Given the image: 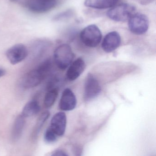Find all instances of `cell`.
Returning a JSON list of instances; mask_svg holds the SVG:
<instances>
[{
    "label": "cell",
    "instance_id": "cell-1",
    "mask_svg": "<svg viewBox=\"0 0 156 156\" xmlns=\"http://www.w3.org/2000/svg\"><path fill=\"white\" fill-rule=\"evenodd\" d=\"M51 66V60L47 59L41 63L38 67L27 72L21 81L22 87L24 89H29L39 85L50 71Z\"/></svg>",
    "mask_w": 156,
    "mask_h": 156
},
{
    "label": "cell",
    "instance_id": "cell-2",
    "mask_svg": "<svg viewBox=\"0 0 156 156\" xmlns=\"http://www.w3.org/2000/svg\"><path fill=\"white\" fill-rule=\"evenodd\" d=\"M136 10V8L133 5L122 3L109 10L107 15L109 18L115 22H125L135 13Z\"/></svg>",
    "mask_w": 156,
    "mask_h": 156
},
{
    "label": "cell",
    "instance_id": "cell-3",
    "mask_svg": "<svg viewBox=\"0 0 156 156\" xmlns=\"http://www.w3.org/2000/svg\"><path fill=\"white\" fill-rule=\"evenodd\" d=\"M55 63L60 69L64 70L71 64L74 54L71 48L67 44L60 45L58 47L54 54Z\"/></svg>",
    "mask_w": 156,
    "mask_h": 156
},
{
    "label": "cell",
    "instance_id": "cell-4",
    "mask_svg": "<svg viewBox=\"0 0 156 156\" xmlns=\"http://www.w3.org/2000/svg\"><path fill=\"white\" fill-rule=\"evenodd\" d=\"M80 38L82 43L87 46L96 47L101 41V32L97 26L90 25L82 30Z\"/></svg>",
    "mask_w": 156,
    "mask_h": 156
},
{
    "label": "cell",
    "instance_id": "cell-5",
    "mask_svg": "<svg viewBox=\"0 0 156 156\" xmlns=\"http://www.w3.org/2000/svg\"><path fill=\"white\" fill-rule=\"evenodd\" d=\"M128 26L132 33L136 35L143 34L148 30L149 21L145 15L136 13L129 19Z\"/></svg>",
    "mask_w": 156,
    "mask_h": 156
},
{
    "label": "cell",
    "instance_id": "cell-6",
    "mask_svg": "<svg viewBox=\"0 0 156 156\" xmlns=\"http://www.w3.org/2000/svg\"><path fill=\"white\" fill-rule=\"evenodd\" d=\"M6 58L12 65H16L24 60L28 55L26 47L23 44H16L7 49Z\"/></svg>",
    "mask_w": 156,
    "mask_h": 156
},
{
    "label": "cell",
    "instance_id": "cell-7",
    "mask_svg": "<svg viewBox=\"0 0 156 156\" xmlns=\"http://www.w3.org/2000/svg\"><path fill=\"white\" fill-rule=\"evenodd\" d=\"M101 88L99 82L91 74L88 75L85 84L84 97L86 101L92 100L99 95Z\"/></svg>",
    "mask_w": 156,
    "mask_h": 156
},
{
    "label": "cell",
    "instance_id": "cell-8",
    "mask_svg": "<svg viewBox=\"0 0 156 156\" xmlns=\"http://www.w3.org/2000/svg\"><path fill=\"white\" fill-rule=\"evenodd\" d=\"M67 125V116L65 113L59 112L52 117L49 128L57 136L64 135Z\"/></svg>",
    "mask_w": 156,
    "mask_h": 156
},
{
    "label": "cell",
    "instance_id": "cell-9",
    "mask_svg": "<svg viewBox=\"0 0 156 156\" xmlns=\"http://www.w3.org/2000/svg\"><path fill=\"white\" fill-rule=\"evenodd\" d=\"M121 43V37L117 32H110L107 34L102 44V47L105 52L107 53L113 52L117 49Z\"/></svg>",
    "mask_w": 156,
    "mask_h": 156
},
{
    "label": "cell",
    "instance_id": "cell-10",
    "mask_svg": "<svg viewBox=\"0 0 156 156\" xmlns=\"http://www.w3.org/2000/svg\"><path fill=\"white\" fill-rule=\"evenodd\" d=\"M77 105V99L73 92L69 89H65L62 94L59 103V108L64 111L73 110Z\"/></svg>",
    "mask_w": 156,
    "mask_h": 156
},
{
    "label": "cell",
    "instance_id": "cell-11",
    "mask_svg": "<svg viewBox=\"0 0 156 156\" xmlns=\"http://www.w3.org/2000/svg\"><path fill=\"white\" fill-rule=\"evenodd\" d=\"M56 3V0H34L30 2L28 8L34 12H45L54 8Z\"/></svg>",
    "mask_w": 156,
    "mask_h": 156
},
{
    "label": "cell",
    "instance_id": "cell-12",
    "mask_svg": "<svg viewBox=\"0 0 156 156\" xmlns=\"http://www.w3.org/2000/svg\"><path fill=\"white\" fill-rule=\"evenodd\" d=\"M86 65L82 58H78L71 64L67 73V76L70 80H74L78 78L84 71Z\"/></svg>",
    "mask_w": 156,
    "mask_h": 156
},
{
    "label": "cell",
    "instance_id": "cell-13",
    "mask_svg": "<svg viewBox=\"0 0 156 156\" xmlns=\"http://www.w3.org/2000/svg\"><path fill=\"white\" fill-rule=\"evenodd\" d=\"M118 2V0H85L84 5L91 8L103 9L113 7Z\"/></svg>",
    "mask_w": 156,
    "mask_h": 156
},
{
    "label": "cell",
    "instance_id": "cell-14",
    "mask_svg": "<svg viewBox=\"0 0 156 156\" xmlns=\"http://www.w3.org/2000/svg\"><path fill=\"white\" fill-rule=\"evenodd\" d=\"M40 107L37 101L32 100L28 102L24 106L21 115L24 117L34 116L39 112Z\"/></svg>",
    "mask_w": 156,
    "mask_h": 156
},
{
    "label": "cell",
    "instance_id": "cell-15",
    "mask_svg": "<svg viewBox=\"0 0 156 156\" xmlns=\"http://www.w3.org/2000/svg\"><path fill=\"white\" fill-rule=\"evenodd\" d=\"M25 124V117L20 115L16 117L13 128V136L15 139L19 138Z\"/></svg>",
    "mask_w": 156,
    "mask_h": 156
},
{
    "label": "cell",
    "instance_id": "cell-16",
    "mask_svg": "<svg viewBox=\"0 0 156 156\" xmlns=\"http://www.w3.org/2000/svg\"><path fill=\"white\" fill-rule=\"evenodd\" d=\"M58 92L56 88H52L49 90L46 94L44 98V105L46 108H50L54 104L57 97Z\"/></svg>",
    "mask_w": 156,
    "mask_h": 156
},
{
    "label": "cell",
    "instance_id": "cell-17",
    "mask_svg": "<svg viewBox=\"0 0 156 156\" xmlns=\"http://www.w3.org/2000/svg\"><path fill=\"white\" fill-rule=\"evenodd\" d=\"M50 113L48 111H45V112H43L41 115H40L38 119L36 125L34 129V133L36 135L38 134L39 132L40 128H41L42 126L44 125V123L46 122L48 118L49 117Z\"/></svg>",
    "mask_w": 156,
    "mask_h": 156
},
{
    "label": "cell",
    "instance_id": "cell-18",
    "mask_svg": "<svg viewBox=\"0 0 156 156\" xmlns=\"http://www.w3.org/2000/svg\"><path fill=\"white\" fill-rule=\"evenodd\" d=\"M58 136L49 127L45 134V141L47 143H52L56 140Z\"/></svg>",
    "mask_w": 156,
    "mask_h": 156
},
{
    "label": "cell",
    "instance_id": "cell-19",
    "mask_svg": "<svg viewBox=\"0 0 156 156\" xmlns=\"http://www.w3.org/2000/svg\"><path fill=\"white\" fill-rule=\"evenodd\" d=\"M70 14V12L69 11H66L55 16L53 18V20L56 21L64 20L66 18H67V17H69Z\"/></svg>",
    "mask_w": 156,
    "mask_h": 156
},
{
    "label": "cell",
    "instance_id": "cell-20",
    "mask_svg": "<svg viewBox=\"0 0 156 156\" xmlns=\"http://www.w3.org/2000/svg\"><path fill=\"white\" fill-rule=\"evenodd\" d=\"M50 156H68V155L63 151H57L53 153Z\"/></svg>",
    "mask_w": 156,
    "mask_h": 156
},
{
    "label": "cell",
    "instance_id": "cell-21",
    "mask_svg": "<svg viewBox=\"0 0 156 156\" xmlns=\"http://www.w3.org/2000/svg\"><path fill=\"white\" fill-rule=\"evenodd\" d=\"M6 74V71L5 69L0 68V78L4 76Z\"/></svg>",
    "mask_w": 156,
    "mask_h": 156
},
{
    "label": "cell",
    "instance_id": "cell-22",
    "mask_svg": "<svg viewBox=\"0 0 156 156\" xmlns=\"http://www.w3.org/2000/svg\"><path fill=\"white\" fill-rule=\"evenodd\" d=\"M11 2H16V1H17V0H10Z\"/></svg>",
    "mask_w": 156,
    "mask_h": 156
}]
</instances>
